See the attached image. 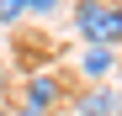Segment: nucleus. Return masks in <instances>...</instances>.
I'll return each instance as SVG.
<instances>
[{"mask_svg": "<svg viewBox=\"0 0 122 116\" xmlns=\"http://www.w3.org/2000/svg\"><path fill=\"white\" fill-rule=\"evenodd\" d=\"M74 27L85 37V48H122V5L117 0H80L74 5Z\"/></svg>", "mask_w": 122, "mask_h": 116, "instance_id": "f257e3e1", "label": "nucleus"}, {"mask_svg": "<svg viewBox=\"0 0 122 116\" xmlns=\"http://www.w3.org/2000/svg\"><path fill=\"white\" fill-rule=\"evenodd\" d=\"M58 106H64V79H58L53 69H37V74L21 79L11 116H58Z\"/></svg>", "mask_w": 122, "mask_h": 116, "instance_id": "f03ea898", "label": "nucleus"}, {"mask_svg": "<svg viewBox=\"0 0 122 116\" xmlns=\"http://www.w3.org/2000/svg\"><path fill=\"white\" fill-rule=\"evenodd\" d=\"M74 111H80V116H122V95L106 90V85H96V90H85V95L74 100Z\"/></svg>", "mask_w": 122, "mask_h": 116, "instance_id": "7ed1b4c3", "label": "nucleus"}, {"mask_svg": "<svg viewBox=\"0 0 122 116\" xmlns=\"http://www.w3.org/2000/svg\"><path fill=\"white\" fill-rule=\"evenodd\" d=\"M112 63H117V58H112V48H85V53H80V69H85L90 79H106V74H112Z\"/></svg>", "mask_w": 122, "mask_h": 116, "instance_id": "20e7f679", "label": "nucleus"}, {"mask_svg": "<svg viewBox=\"0 0 122 116\" xmlns=\"http://www.w3.org/2000/svg\"><path fill=\"white\" fill-rule=\"evenodd\" d=\"M11 11H16V16H53L58 0H11Z\"/></svg>", "mask_w": 122, "mask_h": 116, "instance_id": "39448f33", "label": "nucleus"}, {"mask_svg": "<svg viewBox=\"0 0 122 116\" xmlns=\"http://www.w3.org/2000/svg\"><path fill=\"white\" fill-rule=\"evenodd\" d=\"M5 85H11V79H5V63H0V100H5Z\"/></svg>", "mask_w": 122, "mask_h": 116, "instance_id": "423d86ee", "label": "nucleus"}, {"mask_svg": "<svg viewBox=\"0 0 122 116\" xmlns=\"http://www.w3.org/2000/svg\"><path fill=\"white\" fill-rule=\"evenodd\" d=\"M0 116H11V111H5V106H0Z\"/></svg>", "mask_w": 122, "mask_h": 116, "instance_id": "0eeeda50", "label": "nucleus"}, {"mask_svg": "<svg viewBox=\"0 0 122 116\" xmlns=\"http://www.w3.org/2000/svg\"><path fill=\"white\" fill-rule=\"evenodd\" d=\"M117 5H122V0H117Z\"/></svg>", "mask_w": 122, "mask_h": 116, "instance_id": "6e6552de", "label": "nucleus"}]
</instances>
